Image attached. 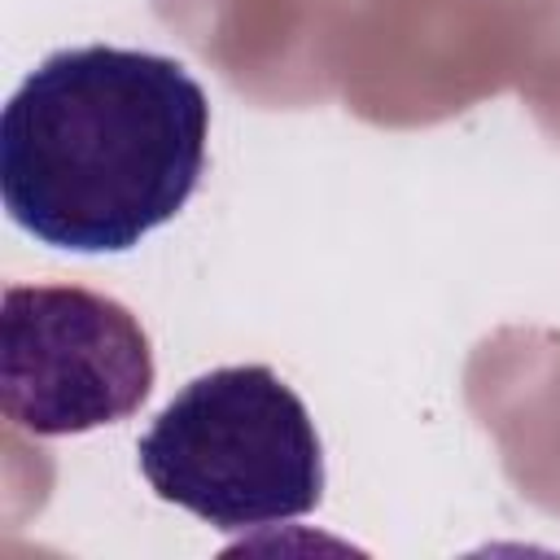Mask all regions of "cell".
<instances>
[{"label":"cell","mask_w":560,"mask_h":560,"mask_svg":"<svg viewBox=\"0 0 560 560\" xmlns=\"http://www.w3.org/2000/svg\"><path fill=\"white\" fill-rule=\"evenodd\" d=\"M206 88L162 52L83 44L44 57L0 114V197L35 241L122 254L201 184Z\"/></svg>","instance_id":"6da1fadb"},{"label":"cell","mask_w":560,"mask_h":560,"mask_svg":"<svg viewBox=\"0 0 560 560\" xmlns=\"http://www.w3.org/2000/svg\"><path fill=\"white\" fill-rule=\"evenodd\" d=\"M136 455L158 499L228 534L298 521L324 499L315 420L267 363L188 381L153 416Z\"/></svg>","instance_id":"7a4b0ae2"},{"label":"cell","mask_w":560,"mask_h":560,"mask_svg":"<svg viewBox=\"0 0 560 560\" xmlns=\"http://www.w3.org/2000/svg\"><path fill=\"white\" fill-rule=\"evenodd\" d=\"M153 394L140 319L79 284H9L0 298V411L35 438L118 424Z\"/></svg>","instance_id":"3957f363"}]
</instances>
